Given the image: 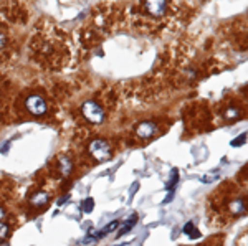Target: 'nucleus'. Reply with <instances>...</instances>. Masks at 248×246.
Segmentation results:
<instances>
[{
    "label": "nucleus",
    "mask_w": 248,
    "mask_h": 246,
    "mask_svg": "<svg viewBox=\"0 0 248 246\" xmlns=\"http://www.w3.org/2000/svg\"><path fill=\"white\" fill-rule=\"evenodd\" d=\"M83 116L86 117V121L93 122V124H101L105 119V111L101 106L94 101H86L83 104Z\"/></svg>",
    "instance_id": "nucleus-1"
},
{
    "label": "nucleus",
    "mask_w": 248,
    "mask_h": 246,
    "mask_svg": "<svg viewBox=\"0 0 248 246\" xmlns=\"http://www.w3.org/2000/svg\"><path fill=\"white\" fill-rule=\"evenodd\" d=\"M90 154L93 156L98 162H106L111 157V149L109 144L103 139H96L90 144Z\"/></svg>",
    "instance_id": "nucleus-2"
},
{
    "label": "nucleus",
    "mask_w": 248,
    "mask_h": 246,
    "mask_svg": "<svg viewBox=\"0 0 248 246\" xmlns=\"http://www.w3.org/2000/svg\"><path fill=\"white\" fill-rule=\"evenodd\" d=\"M25 108L30 114H33V116H43V114L46 113L48 106H46L45 99H43L42 96H38V94H31V96L27 98Z\"/></svg>",
    "instance_id": "nucleus-3"
},
{
    "label": "nucleus",
    "mask_w": 248,
    "mask_h": 246,
    "mask_svg": "<svg viewBox=\"0 0 248 246\" xmlns=\"http://www.w3.org/2000/svg\"><path fill=\"white\" fill-rule=\"evenodd\" d=\"M155 130H157V128H155L154 122L146 121V122H141V124L138 126L136 134H138V137H141V139H149V137L154 136Z\"/></svg>",
    "instance_id": "nucleus-4"
},
{
    "label": "nucleus",
    "mask_w": 248,
    "mask_h": 246,
    "mask_svg": "<svg viewBox=\"0 0 248 246\" xmlns=\"http://www.w3.org/2000/svg\"><path fill=\"white\" fill-rule=\"evenodd\" d=\"M144 9L149 12L151 15H154V17H161L167 10V2H146L144 3Z\"/></svg>",
    "instance_id": "nucleus-5"
},
{
    "label": "nucleus",
    "mask_w": 248,
    "mask_h": 246,
    "mask_svg": "<svg viewBox=\"0 0 248 246\" xmlns=\"http://www.w3.org/2000/svg\"><path fill=\"white\" fill-rule=\"evenodd\" d=\"M230 212L233 215H243L245 213V198H235L230 203Z\"/></svg>",
    "instance_id": "nucleus-6"
},
{
    "label": "nucleus",
    "mask_w": 248,
    "mask_h": 246,
    "mask_svg": "<svg viewBox=\"0 0 248 246\" xmlns=\"http://www.w3.org/2000/svg\"><path fill=\"white\" fill-rule=\"evenodd\" d=\"M30 203H31V205H35V207H43V205H46V203H48V195H46L45 192L35 193V195L30 198Z\"/></svg>",
    "instance_id": "nucleus-7"
},
{
    "label": "nucleus",
    "mask_w": 248,
    "mask_h": 246,
    "mask_svg": "<svg viewBox=\"0 0 248 246\" xmlns=\"http://www.w3.org/2000/svg\"><path fill=\"white\" fill-rule=\"evenodd\" d=\"M136 221H138V215H133V217H129L126 220V223H124V227L119 230V233H118V236H123V235H126L127 232H129L131 228L136 225Z\"/></svg>",
    "instance_id": "nucleus-8"
},
{
    "label": "nucleus",
    "mask_w": 248,
    "mask_h": 246,
    "mask_svg": "<svg viewBox=\"0 0 248 246\" xmlns=\"http://www.w3.org/2000/svg\"><path fill=\"white\" fill-rule=\"evenodd\" d=\"M58 162H60V170H62L63 175H70V172H71V162H70V159L60 157Z\"/></svg>",
    "instance_id": "nucleus-9"
},
{
    "label": "nucleus",
    "mask_w": 248,
    "mask_h": 246,
    "mask_svg": "<svg viewBox=\"0 0 248 246\" xmlns=\"http://www.w3.org/2000/svg\"><path fill=\"white\" fill-rule=\"evenodd\" d=\"M118 227H119V221H111V223L108 225V227L103 228L99 233H96V235H94V236H96V240H98V238H101V236H105V235H108V233L114 232V230L118 228Z\"/></svg>",
    "instance_id": "nucleus-10"
},
{
    "label": "nucleus",
    "mask_w": 248,
    "mask_h": 246,
    "mask_svg": "<svg viewBox=\"0 0 248 246\" xmlns=\"http://www.w3.org/2000/svg\"><path fill=\"white\" fill-rule=\"evenodd\" d=\"M184 233H186V235H189L190 238H199V232L195 230L194 223H187L186 227H184Z\"/></svg>",
    "instance_id": "nucleus-11"
},
{
    "label": "nucleus",
    "mask_w": 248,
    "mask_h": 246,
    "mask_svg": "<svg viewBox=\"0 0 248 246\" xmlns=\"http://www.w3.org/2000/svg\"><path fill=\"white\" fill-rule=\"evenodd\" d=\"M93 207H94V200H93V198H86V200L81 203V208H83V212H85V213L93 212Z\"/></svg>",
    "instance_id": "nucleus-12"
},
{
    "label": "nucleus",
    "mask_w": 248,
    "mask_h": 246,
    "mask_svg": "<svg viewBox=\"0 0 248 246\" xmlns=\"http://www.w3.org/2000/svg\"><path fill=\"white\" fill-rule=\"evenodd\" d=\"M177 178H179V172H177V170H172L170 180L167 182L166 188H167V190H172V188H174V187H175V184H177Z\"/></svg>",
    "instance_id": "nucleus-13"
},
{
    "label": "nucleus",
    "mask_w": 248,
    "mask_h": 246,
    "mask_svg": "<svg viewBox=\"0 0 248 246\" xmlns=\"http://www.w3.org/2000/svg\"><path fill=\"white\" fill-rule=\"evenodd\" d=\"M245 141H247V134H242V136H238L237 139H233V141L230 142V145L232 147H238L240 144H245Z\"/></svg>",
    "instance_id": "nucleus-14"
},
{
    "label": "nucleus",
    "mask_w": 248,
    "mask_h": 246,
    "mask_svg": "<svg viewBox=\"0 0 248 246\" xmlns=\"http://www.w3.org/2000/svg\"><path fill=\"white\" fill-rule=\"evenodd\" d=\"M218 178V174H210V175H205V177H202V182H205V184H209V182H214V180H217Z\"/></svg>",
    "instance_id": "nucleus-15"
},
{
    "label": "nucleus",
    "mask_w": 248,
    "mask_h": 246,
    "mask_svg": "<svg viewBox=\"0 0 248 246\" xmlns=\"http://www.w3.org/2000/svg\"><path fill=\"white\" fill-rule=\"evenodd\" d=\"M225 117H229V119H237V117H238V111L230 108V109L225 113Z\"/></svg>",
    "instance_id": "nucleus-16"
},
{
    "label": "nucleus",
    "mask_w": 248,
    "mask_h": 246,
    "mask_svg": "<svg viewBox=\"0 0 248 246\" xmlns=\"http://www.w3.org/2000/svg\"><path fill=\"white\" fill-rule=\"evenodd\" d=\"M5 45H7V38H5V35H3L2 31H0V51H3Z\"/></svg>",
    "instance_id": "nucleus-17"
},
{
    "label": "nucleus",
    "mask_w": 248,
    "mask_h": 246,
    "mask_svg": "<svg viewBox=\"0 0 248 246\" xmlns=\"http://www.w3.org/2000/svg\"><path fill=\"white\" fill-rule=\"evenodd\" d=\"M7 232H9V227H7V225H0V238L5 236Z\"/></svg>",
    "instance_id": "nucleus-18"
},
{
    "label": "nucleus",
    "mask_w": 248,
    "mask_h": 246,
    "mask_svg": "<svg viewBox=\"0 0 248 246\" xmlns=\"http://www.w3.org/2000/svg\"><path fill=\"white\" fill-rule=\"evenodd\" d=\"M138 188H139V184H138V182H136V184L133 185V188H131V197L134 195V192H136V190H138Z\"/></svg>",
    "instance_id": "nucleus-19"
},
{
    "label": "nucleus",
    "mask_w": 248,
    "mask_h": 246,
    "mask_svg": "<svg viewBox=\"0 0 248 246\" xmlns=\"http://www.w3.org/2000/svg\"><path fill=\"white\" fill-rule=\"evenodd\" d=\"M3 215H5V212H3V208H0V218H3Z\"/></svg>",
    "instance_id": "nucleus-20"
}]
</instances>
